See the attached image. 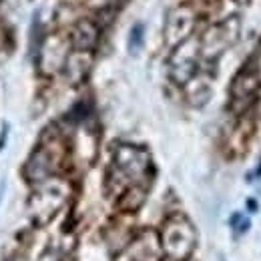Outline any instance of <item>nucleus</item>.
Masks as SVG:
<instances>
[{"mask_svg": "<svg viewBox=\"0 0 261 261\" xmlns=\"http://www.w3.org/2000/svg\"><path fill=\"white\" fill-rule=\"evenodd\" d=\"M8 137V127L4 125V129H2V133H0V151L4 149V139Z\"/></svg>", "mask_w": 261, "mask_h": 261, "instance_id": "obj_3", "label": "nucleus"}, {"mask_svg": "<svg viewBox=\"0 0 261 261\" xmlns=\"http://www.w3.org/2000/svg\"><path fill=\"white\" fill-rule=\"evenodd\" d=\"M0 197H2V187H0Z\"/></svg>", "mask_w": 261, "mask_h": 261, "instance_id": "obj_4", "label": "nucleus"}, {"mask_svg": "<svg viewBox=\"0 0 261 261\" xmlns=\"http://www.w3.org/2000/svg\"><path fill=\"white\" fill-rule=\"evenodd\" d=\"M165 249L171 259L183 261L193 249V233L187 223H171L165 231Z\"/></svg>", "mask_w": 261, "mask_h": 261, "instance_id": "obj_1", "label": "nucleus"}, {"mask_svg": "<svg viewBox=\"0 0 261 261\" xmlns=\"http://www.w3.org/2000/svg\"><path fill=\"white\" fill-rule=\"evenodd\" d=\"M143 44V24H135L133 30H130V36H129V48L130 52H137Z\"/></svg>", "mask_w": 261, "mask_h": 261, "instance_id": "obj_2", "label": "nucleus"}]
</instances>
